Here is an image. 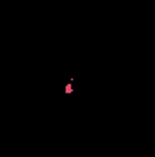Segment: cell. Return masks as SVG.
Here are the masks:
<instances>
[{
  "mask_svg": "<svg viewBox=\"0 0 155 157\" xmlns=\"http://www.w3.org/2000/svg\"><path fill=\"white\" fill-rule=\"evenodd\" d=\"M71 91H73V84L70 82L68 86H66V93H71Z\"/></svg>",
  "mask_w": 155,
  "mask_h": 157,
  "instance_id": "obj_1",
  "label": "cell"
}]
</instances>
